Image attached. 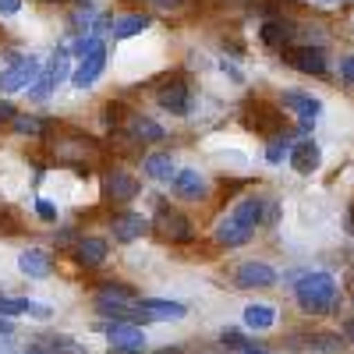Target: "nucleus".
<instances>
[{"mask_svg": "<svg viewBox=\"0 0 354 354\" xmlns=\"http://www.w3.org/2000/svg\"><path fill=\"white\" fill-rule=\"evenodd\" d=\"M156 230H160V238L170 241V245H185V241L195 238V223L185 213L170 209V205H160L156 209Z\"/></svg>", "mask_w": 354, "mask_h": 354, "instance_id": "nucleus-3", "label": "nucleus"}, {"mask_svg": "<svg viewBox=\"0 0 354 354\" xmlns=\"http://www.w3.org/2000/svg\"><path fill=\"white\" fill-rule=\"evenodd\" d=\"M100 50H106L96 36H82L78 43H75V57H82V61H85V57H93V53H100Z\"/></svg>", "mask_w": 354, "mask_h": 354, "instance_id": "nucleus-31", "label": "nucleus"}, {"mask_svg": "<svg viewBox=\"0 0 354 354\" xmlns=\"http://www.w3.org/2000/svg\"><path fill=\"white\" fill-rule=\"evenodd\" d=\"M106 337H110V347H131V351L145 347V333L138 326H128V322H113L106 330Z\"/></svg>", "mask_w": 354, "mask_h": 354, "instance_id": "nucleus-17", "label": "nucleus"}, {"mask_svg": "<svg viewBox=\"0 0 354 354\" xmlns=\"http://www.w3.org/2000/svg\"><path fill=\"white\" fill-rule=\"evenodd\" d=\"M283 106L290 113H298L301 121H315V117L322 113V103L315 96H308V93H283Z\"/></svg>", "mask_w": 354, "mask_h": 354, "instance_id": "nucleus-18", "label": "nucleus"}, {"mask_svg": "<svg viewBox=\"0 0 354 354\" xmlns=\"http://www.w3.org/2000/svg\"><path fill=\"white\" fill-rule=\"evenodd\" d=\"M220 344H223L227 351H245V347H248V340H245L238 330H223V333H220Z\"/></svg>", "mask_w": 354, "mask_h": 354, "instance_id": "nucleus-32", "label": "nucleus"}, {"mask_svg": "<svg viewBox=\"0 0 354 354\" xmlns=\"http://www.w3.org/2000/svg\"><path fill=\"white\" fill-rule=\"evenodd\" d=\"M280 53H283V64L294 68V71H301V75H326V68H330V64H326V50L312 46V43H305V46L290 43V46H283Z\"/></svg>", "mask_w": 354, "mask_h": 354, "instance_id": "nucleus-2", "label": "nucleus"}, {"mask_svg": "<svg viewBox=\"0 0 354 354\" xmlns=\"http://www.w3.org/2000/svg\"><path fill=\"white\" fill-rule=\"evenodd\" d=\"M43 4H57V0H43Z\"/></svg>", "mask_w": 354, "mask_h": 354, "instance_id": "nucleus-47", "label": "nucleus"}, {"mask_svg": "<svg viewBox=\"0 0 354 354\" xmlns=\"http://www.w3.org/2000/svg\"><path fill=\"white\" fill-rule=\"evenodd\" d=\"M153 354H181L177 347H160V351H153Z\"/></svg>", "mask_w": 354, "mask_h": 354, "instance_id": "nucleus-43", "label": "nucleus"}, {"mask_svg": "<svg viewBox=\"0 0 354 354\" xmlns=\"http://www.w3.org/2000/svg\"><path fill=\"white\" fill-rule=\"evenodd\" d=\"M39 347H43L46 354H88L78 340H71V337H57V333H53V337H43Z\"/></svg>", "mask_w": 354, "mask_h": 354, "instance_id": "nucleus-29", "label": "nucleus"}, {"mask_svg": "<svg viewBox=\"0 0 354 354\" xmlns=\"http://www.w3.org/2000/svg\"><path fill=\"white\" fill-rule=\"evenodd\" d=\"M8 330H11V322H8V319H0V333H8Z\"/></svg>", "mask_w": 354, "mask_h": 354, "instance_id": "nucleus-45", "label": "nucleus"}, {"mask_svg": "<svg viewBox=\"0 0 354 354\" xmlns=\"http://www.w3.org/2000/svg\"><path fill=\"white\" fill-rule=\"evenodd\" d=\"M21 11V0H0V15H18Z\"/></svg>", "mask_w": 354, "mask_h": 354, "instance_id": "nucleus-38", "label": "nucleus"}, {"mask_svg": "<svg viewBox=\"0 0 354 354\" xmlns=\"http://www.w3.org/2000/svg\"><path fill=\"white\" fill-rule=\"evenodd\" d=\"M53 156L61 160V163L85 167V163H96V145L88 142V138H57Z\"/></svg>", "mask_w": 354, "mask_h": 354, "instance_id": "nucleus-6", "label": "nucleus"}, {"mask_svg": "<svg viewBox=\"0 0 354 354\" xmlns=\"http://www.w3.org/2000/svg\"><path fill=\"white\" fill-rule=\"evenodd\" d=\"M135 308L142 312V319H185L188 315L181 301H160V298H138Z\"/></svg>", "mask_w": 354, "mask_h": 354, "instance_id": "nucleus-13", "label": "nucleus"}, {"mask_svg": "<svg viewBox=\"0 0 354 354\" xmlns=\"http://www.w3.org/2000/svg\"><path fill=\"white\" fill-rule=\"evenodd\" d=\"M344 340H354V319L344 322Z\"/></svg>", "mask_w": 354, "mask_h": 354, "instance_id": "nucleus-40", "label": "nucleus"}, {"mask_svg": "<svg viewBox=\"0 0 354 354\" xmlns=\"http://www.w3.org/2000/svg\"><path fill=\"white\" fill-rule=\"evenodd\" d=\"M340 82H344V85H354V53L340 64Z\"/></svg>", "mask_w": 354, "mask_h": 354, "instance_id": "nucleus-34", "label": "nucleus"}, {"mask_svg": "<svg viewBox=\"0 0 354 354\" xmlns=\"http://www.w3.org/2000/svg\"><path fill=\"white\" fill-rule=\"evenodd\" d=\"M0 234H15V216L8 209H0Z\"/></svg>", "mask_w": 354, "mask_h": 354, "instance_id": "nucleus-37", "label": "nucleus"}, {"mask_svg": "<svg viewBox=\"0 0 354 354\" xmlns=\"http://www.w3.org/2000/svg\"><path fill=\"white\" fill-rule=\"evenodd\" d=\"M319 163H322V149H319V142H312V138H301V142L290 149V170L315 174Z\"/></svg>", "mask_w": 354, "mask_h": 354, "instance_id": "nucleus-10", "label": "nucleus"}, {"mask_svg": "<svg viewBox=\"0 0 354 354\" xmlns=\"http://www.w3.org/2000/svg\"><path fill=\"white\" fill-rule=\"evenodd\" d=\"M106 241L103 238H82L78 245H75V259L82 262V266H103L106 262Z\"/></svg>", "mask_w": 354, "mask_h": 354, "instance_id": "nucleus-20", "label": "nucleus"}, {"mask_svg": "<svg viewBox=\"0 0 354 354\" xmlns=\"http://www.w3.org/2000/svg\"><path fill=\"white\" fill-rule=\"evenodd\" d=\"M18 270H21L25 277L43 280V277H50V273H53V259H50L43 248H28V252H21V255H18Z\"/></svg>", "mask_w": 354, "mask_h": 354, "instance_id": "nucleus-15", "label": "nucleus"}, {"mask_svg": "<svg viewBox=\"0 0 354 354\" xmlns=\"http://www.w3.org/2000/svg\"><path fill=\"white\" fill-rule=\"evenodd\" d=\"M15 113H18V110H15L8 100H0V124H11V121H15Z\"/></svg>", "mask_w": 354, "mask_h": 354, "instance_id": "nucleus-36", "label": "nucleus"}, {"mask_svg": "<svg viewBox=\"0 0 354 354\" xmlns=\"http://www.w3.org/2000/svg\"><path fill=\"white\" fill-rule=\"evenodd\" d=\"M305 340H308L305 347L315 354H340L344 351V333H312Z\"/></svg>", "mask_w": 354, "mask_h": 354, "instance_id": "nucleus-28", "label": "nucleus"}, {"mask_svg": "<svg viewBox=\"0 0 354 354\" xmlns=\"http://www.w3.org/2000/svg\"><path fill=\"white\" fill-rule=\"evenodd\" d=\"M277 283V270L266 262H241L234 270V287L241 290H255V287H273Z\"/></svg>", "mask_w": 354, "mask_h": 354, "instance_id": "nucleus-5", "label": "nucleus"}, {"mask_svg": "<svg viewBox=\"0 0 354 354\" xmlns=\"http://www.w3.org/2000/svg\"><path fill=\"white\" fill-rule=\"evenodd\" d=\"M110 354H142V351H131V347H110Z\"/></svg>", "mask_w": 354, "mask_h": 354, "instance_id": "nucleus-41", "label": "nucleus"}, {"mask_svg": "<svg viewBox=\"0 0 354 354\" xmlns=\"http://www.w3.org/2000/svg\"><path fill=\"white\" fill-rule=\"evenodd\" d=\"M142 174L149 177V181H170V177H174L170 153H149V156L142 160Z\"/></svg>", "mask_w": 354, "mask_h": 354, "instance_id": "nucleus-23", "label": "nucleus"}, {"mask_svg": "<svg viewBox=\"0 0 354 354\" xmlns=\"http://www.w3.org/2000/svg\"><path fill=\"white\" fill-rule=\"evenodd\" d=\"M0 315H36V319H46L50 308L39 305V301H25V298H4L0 294Z\"/></svg>", "mask_w": 354, "mask_h": 354, "instance_id": "nucleus-25", "label": "nucleus"}, {"mask_svg": "<svg viewBox=\"0 0 354 354\" xmlns=\"http://www.w3.org/2000/svg\"><path fill=\"white\" fill-rule=\"evenodd\" d=\"M248 128L252 131H259V135H277L280 128H283V113L277 110V106H270V103H262V100H255L252 106H248Z\"/></svg>", "mask_w": 354, "mask_h": 354, "instance_id": "nucleus-7", "label": "nucleus"}, {"mask_svg": "<svg viewBox=\"0 0 354 354\" xmlns=\"http://www.w3.org/2000/svg\"><path fill=\"white\" fill-rule=\"evenodd\" d=\"M64 75H68V50H57V53H53V61H50V68H46V75L36 82L39 88H32V96H36V100L50 96V88H53L57 82H61Z\"/></svg>", "mask_w": 354, "mask_h": 354, "instance_id": "nucleus-16", "label": "nucleus"}, {"mask_svg": "<svg viewBox=\"0 0 354 354\" xmlns=\"http://www.w3.org/2000/svg\"><path fill=\"white\" fill-rule=\"evenodd\" d=\"M39 78V57H15L8 71H0V88L4 93H21V88L36 85Z\"/></svg>", "mask_w": 354, "mask_h": 354, "instance_id": "nucleus-4", "label": "nucleus"}, {"mask_svg": "<svg viewBox=\"0 0 354 354\" xmlns=\"http://www.w3.org/2000/svg\"><path fill=\"white\" fill-rule=\"evenodd\" d=\"M145 28H149V15H121V18L110 21L113 39H131V36L145 32Z\"/></svg>", "mask_w": 354, "mask_h": 354, "instance_id": "nucleus-21", "label": "nucleus"}, {"mask_svg": "<svg viewBox=\"0 0 354 354\" xmlns=\"http://www.w3.org/2000/svg\"><path fill=\"white\" fill-rule=\"evenodd\" d=\"M230 216H238V220L248 223V227H259L262 216H266V202L255 198V195H252V198H241L238 205H234V213H230Z\"/></svg>", "mask_w": 354, "mask_h": 354, "instance_id": "nucleus-26", "label": "nucleus"}, {"mask_svg": "<svg viewBox=\"0 0 354 354\" xmlns=\"http://www.w3.org/2000/svg\"><path fill=\"white\" fill-rule=\"evenodd\" d=\"M245 354H270V351H262V347H252V344H248V347H245Z\"/></svg>", "mask_w": 354, "mask_h": 354, "instance_id": "nucleus-44", "label": "nucleus"}, {"mask_svg": "<svg viewBox=\"0 0 354 354\" xmlns=\"http://www.w3.org/2000/svg\"><path fill=\"white\" fill-rule=\"evenodd\" d=\"M283 153H287V145H283V138H277V142L270 145V149H266V160H270V163H280V160H283Z\"/></svg>", "mask_w": 354, "mask_h": 354, "instance_id": "nucleus-33", "label": "nucleus"}, {"mask_svg": "<svg viewBox=\"0 0 354 354\" xmlns=\"http://www.w3.org/2000/svg\"><path fill=\"white\" fill-rule=\"evenodd\" d=\"M113 238L121 241V245H131V241H138L145 230H149V220H145L142 213H117L113 216Z\"/></svg>", "mask_w": 354, "mask_h": 354, "instance_id": "nucleus-9", "label": "nucleus"}, {"mask_svg": "<svg viewBox=\"0 0 354 354\" xmlns=\"http://www.w3.org/2000/svg\"><path fill=\"white\" fill-rule=\"evenodd\" d=\"M25 354H46V351H43V347H28Z\"/></svg>", "mask_w": 354, "mask_h": 354, "instance_id": "nucleus-46", "label": "nucleus"}, {"mask_svg": "<svg viewBox=\"0 0 354 354\" xmlns=\"http://www.w3.org/2000/svg\"><path fill=\"white\" fill-rule=\"evenodd\" d=\"M227 4H234V8H248V4H255V0H227Z\"/></svg>", "mask_w": 354, "mask_h": 354, "instance_id": "nucleus-42", "label": "nucleus"}, {"mask_svg": "<svg viewBox=\"0 0 354 354\" xmlns=\"http://www.w3.org/2000/svg\"><path fill=\"white\" fill-rule=\"evenodd\" d=\"M174 195L185 202H202L205 198V181L198 170H177L174 174Z\"/></svg>", "mask_w": 354, "mask_h": 354, "instance_id": "nucleus-11", "label": "nucleus"}, {"mask_svg": "<svg viewBox=\"0 0 354 354\" xmlns=\"http://www.w3.org/2000/svg\"><path fill=\"white\" fill-rule=\"evenodd\" d=\"M153 4H156V8H181L185 0H153Z\"/></svg>", "mask_w": 354, "mask_h": 354, "instance_id": "nucleus-39", "label": "nucleus"}, {"mask_svg": "<svg viewBox=\"0 0 354 354\" xmlns=\"http://www.w3.org/2000/svg\"><path fill=\"white\" fill-rule=\"evenodd\" d=\"M156 100H160V106L163 110H170V113H177V117H185L188 110H192V88H188V82H167L160 93H156Z\"/></svg>", "mask_w": 354, "mask_h": 354, "instance_id": "nucleus-8", "label": "nucleus"}, {"mask_svg": "<svg viewBox=\"0 0 354 354\" xmlns=\"http://www.w3.org/2000/svg\"><path fill=\"white\" fill-rule=\"evenodd\" d=\"M245 326L248 330H270V326H277V308L273 305H248L245 308Z\"/></svg>", "mask_w": 354, "mask_h": 354, "instance_id": "nucleus-27", "label": "nucleus"}, {"mask_svg": "<svg viewBox=\"0 0 354 354\" xmlns=\"http://www.w3.org/2000/svg\"><path fill=\"white\" fill-rule=\"evenodd\" d=\"M294 298H298L301 312H308V315H330L340 301V290L330 273H305L294 283Z\"/></svg>", "mask_w": 354, "mask_h": 354, "instance_id": "nucleus-1", "label": "nucleus"}, {"mask_svg": "<svg viewBox=\"0 0 354 354\" xmlns=\"http://www.w3.org/2000/svg\"><path fill=\"white\" fill-rule=\"evenodd\" d=\"M252 234H255V227L241 223L238 216H227V220L216 227V241L227 245V248H238V245H248V241H252Z\"/></svg>", "mask_w": 354, "mask_h": 354, "instance_id": "nucleus-14", "label": "nucleus"}, {"mask_svg": "<svg viewBox=\"0 0 354 354\" xmlns=\"http://www.w3.org/2000/svg\"><path fill=\"white\" fill-rule=\"evenodd\" d=\"M36 213H39V216H43V220H50V223H53V220H57V209H53V205H50V202H46V198H39V202H36Z\"/></svg>", "mask_w": 354, "mask_h": 354, "instance_id": "nucleus-35", "label": "nucleus"}, {"mask_svg": "<svg viewBox=\"0 0 354 354\" xmlns=\"http://www.w3.org/2000/svg\"><path fill=\"white\" fill-rule=\"evenodd\" d=\"M326 4H333V0H326Z\"/></svg>", "mask_w": 354, "mask_h": 354, "instance_id": "nucleus-48", "label": "nucleus"}, {"mask_svg": "<svg viewBox=\"0 0 354 354\" xmlns=\"http://www.w3.org/2000/svg\"><path fill=\"white\" fill-rule=\"evenodd\" d=\"M290 39H294V25L290 21H266L262 25V43L266 46H273V50H283V46H290Z\"/></svg>", "mask_w": 354, "mask_h": 354, "instance_id": "nucleus-24", "label": "nucleus"}, {"mask_svg": "<svg viewBox=\"0 0 354 354\" xmlns=\"http://www.w3.org/2000/svg\"><path fill=\"white\" fill-rule=\"evenodd\" d=\"M103 68H106V50H100V53H93V57H85V61L78 64V71L71 75V82H75L78 88H85V85H93V82L103 75Z\"/></svg>", "mask_w": 354, "mask_h": 354, "instance_id": "nucleus-19", "label": "nucleus"}, {"mask_svg": "<svg viewBox=\"0 0 354 354\" xmlns=\"http://www.w3.org/2000/svg\"><path fill=\"white\" fill-rule=\"evenodd\" d=\"M128 131H131L135 142H163V128L153 121V117H145V113H131Z\"/></svg>", "mask_w": 354, "mask_h": 354, "instance_id": "nucleus-22", "label": "nucleus"}, {"mask_svg": "<svg viewBox=\"0 0 354 354\" xmlns=\"http://www.w3.org/2000/svg\"><path fill=\"white\" fill-rule=\"evenodd\" d=\"M103 192H106L110 202H131L138 195V181H135L131 174H124V170H113V174H106Z\"/></svg>", "mask_w": 354, "mask_h": 354, "instance_id": "nucleus-12", "label": "nucleus"}, {"mask_svg": "<svg viewBox=\"0 0 354 354\" xmlns=\"http://www.w3.org/2000/svg\"><path fill=\"white\" fill-rule=\"evenodd\" d=\"M11 128H15L18 135H25V138H39V135L46 131V124L39 121V117H32V113H15Z\"/></svg>", "mask_w": 354, "mask_h": 354, "instance_id": "nucleus-30", "label": "nucleus"}]
</instances>
